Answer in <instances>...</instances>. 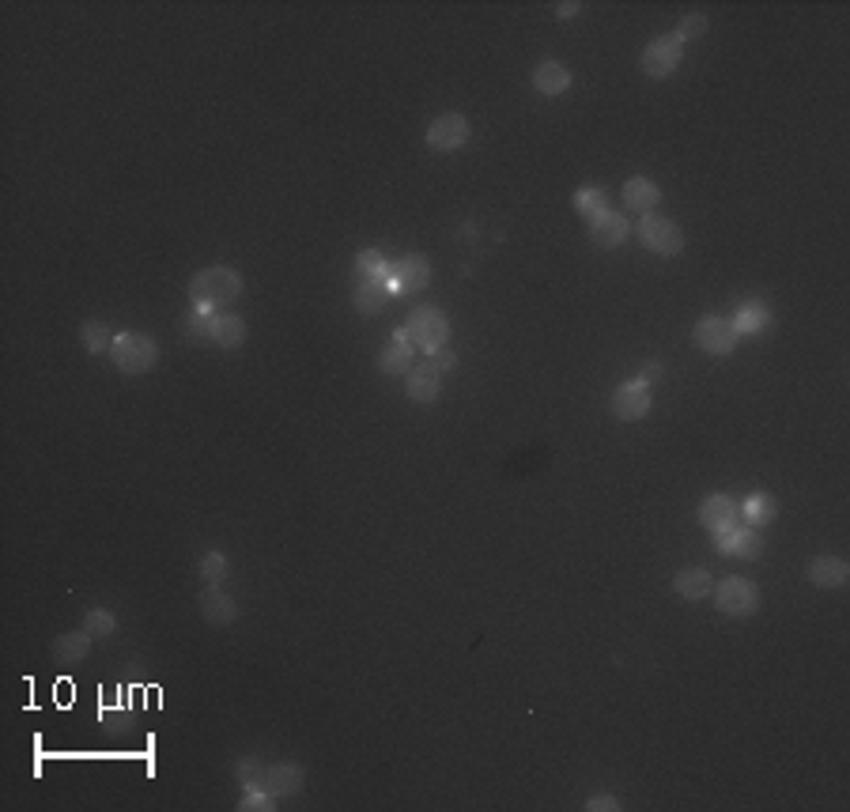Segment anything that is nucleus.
<instances>
[{"label":"nucleus","mask_w":850,"mask_h":812,"mask_svg":"<svg viewBox=\"0 0 850 812\" xmlns=\"http://www.w3.org/2000/svg\"><path fill=\"white\" fill-rule=\"evenodd\" d=\"M242 295V276L231 265H208L189 280V303L208 314H220L223 306L238 303Z\"/></svg>","instance_id":"f257e3e1"},{"label":"nucleus","mask_w":850,"mask_h":812,"mask_svg":"<svg viewBox=\"0 0 850 812\" xmlns=\"http://www.w3.org/2000/svg\"><path fill=\"white\" fill-rule=\"evenodd\" d=\"M106 356L114 363V371H121L125 378H140L159 363V344L148 333H118Z\"/></svg>","instance_id":"f03ea898"},{"label":"nucleus","mask_w":850,"mask_h":812,"mask_svg":"<svg viewBox=\"0 0 850 812\" xmlns=\"http://www.w3.org/2000/svg\"><path fill=\"white\" fill-rule=\"evenodd\" d=\"M711 597H714V609L722 612V616H730V620H748V616H756L760 605H764L760 586L745 575H733V578L714 582Z\"/></svg>","instance_id":"7ed1b4c3"},{"label":"nucleus","mask_w":850,"mask_h":812,"mask_svg":"<svg viewBox=\"0 0 850 812\" xmlns=\"http://www.w3.org/2000/svg\"><path fill=\"white\" fill-rule=\"evenodd\" d=\"M401 329L412 340V348H424L427 356L446 348V340H450V318L442 306H416Z\"/></svg>","instance_id":"20e7f679"},{"label":"nucleus","mask_w":850,"mask_h":812,"mask_svg":"<svg viewBox=\"0 0 850 812\" xmlns=\"http://www.w3.org/2000/svg\"><path fill=\"white\" fill-rule=\"evenodd\" d=\"M635 235H639V242H643L650 254H658V257H680L684 254V231H680L669 216H658V212L639 216Z\"/></svg>","instance_id":"39448f33"},{"label":"nucleus","mask_w":850,"mask_h":812,"mask_svg":"<svg viewBox=\"0 0 850 812\" xmlns=\"http://www.w3.org/2000/svg\"><path fill=\"white\" fill-rule=\"evenodd\" d=\"M469 136H473L469 118L458 114V110H446V114H439V118L427 125L424 140H427V148H431V152L450 155V152H461V148L469 144Z\"/></svg>","instance_id":"423d86ee"},{"label":"nucleus","mask_w":850,"mask_h":812,"mask_svg":"<svg viewBox=\"0 0 850 812\" xmlns=\"http://www.w3.org/2000/svg\"><path fill=\"white\" fill-rule=\"evenodd\" d=\"M680 61H684V42H680L677 34H658L643 50V57H639V68H643V76H650V80H669L680 68Z\"/></svg>","instance_id":"0eeeda50"},{"label":"nucleus","mask_w":850,"mask_h":812,"mask_svg":"<svg viewBox=\"0 0 850 812\" xmlns=\"http://www.w3.org/2000/svg\"><path fill=\"white\" fill-rule=\"evenodd\" d=\"M692 340H696V348L703 352V356L722 359V356H733V348H737V340H741V337H737V329H733L730 318L707 314V318H699Z\"/></svg>","instance_id":"6e6552de"},{"label":"nucleus","mask_w":850,"mask_h":812,"mask_svg":"<svg viewBox=\"0 0 850 812\" xmlns=\"http://www.w3.org/2000/svg\"><path fill=\"white\" fill-rule=\"evenodd\" d=\"M699 525L711 533V537H722L741 525V503L726 495V491H711L703 503H699Z\"/></svg>","instance_id":"1a4fd4ad"},{"label":"nucleus","mask_w":850,"mask_h":812,"mask_svg":"<svg viewBox=\"0 0 850 812\" xmlns=\"http://www.w3.org/2000/svg\"><path fill=\"white\" fill-rule=\"evenodd\" d=\"M650 408H654L650 386H643L639 378H635V382H624V386H616V393H612V401H609V412L624 423L646 420V416H650Z\"/></svg>","instance_id":"9d476101"},{"label":"nucleus","mask_w":850,"mask_h":812,"mask_svg":"<svg viewBox=\"0 0 850 812\" xmlns=\"http://www.w3.org/2000/svg\"><path fill=\"white\" fill-rule=\"evenodd\" d=\"M714 548L722 552V556H733V559H760L764 556V533L756 529V525H737L730 533H722V537H714Z\"/></svg>","instance_id":"9b49d317"},{"label":"nucleus","mask_w":850,"mask_h":812,"mask_svg":"<svg viewBox=\"0 0 850 812\" xmlns=\"http://www.w3.org/2000/svg\"><path fill=\"white\" fill-rule=\"evenodd\" d=\"M590 227V242L594 246H601V250H616V246H624L631 238V223L624 212H612V208H605V212H597L594 220H586Z\"/></svg>","instance_id":"f8f14e48"},{"label":"nucleus","mask_w":850,"mask_h":812,"mask_svg":"<svg viewBox=\"0 0 850 812\" xmlns=\"http://www.w3.org/2000/svg\"><path fill=\"white\" fill-rule=\"evenodd\" d=\"M439 393H442V371L431 359L405 374V397L412 405H435Z\"/></svg>","instance_id":"ddd939ff"},{"label":"nucleus","mask_w":850,"mask_h":812,"mask_svg":"<svg viewBox=\"0 0 850 812\" xmlns=\"http://www.w3.org/2000/svg\"><path fill=\"white\" fill-rule=\"evenodd\" d=\"M427 280H431V265H427V257L408 254V257H401V261L393 265L390 291H393V295H416V291L427 288Z\"/></svg>","instance_id":"4468645a"},{"label":"nucleus","mask_w":850,"mask_h":812,"mask_svg":"<svg viewBox=\"0 0 850 812\" xmlns=\"http://www.w3.org/2000/svg\"><path fill=\"white\" fill-rule=\"evenodd\" d=\"M306 782V767L295 760H280V763H269L265 767V794H272L276 801L280 797H295L303 790Z\"/></svg>","instance_id":"2eb2a0df"},{"label":"nucleus","mask_w":850,"mask_h":812,"mask_svg":"<svg viewBox=\"0 0 850 812\" xmlns=\"http://www.w3.org/2000/svg\"><path fill=\"white\" fill-rule=\"evenodd\" d=\"M91 646H95V635H91L87 627H76V631H65V635H57V639H53V643H50V658H53V665L68 669V665H80V661H87Z\"/></svg>","instance_id":"dca6fc26"},{"label":"nucleus","mask_w":850,"mask_h":812,"mask_svg":"<svg viewBox=\"0 0 850 812\" xmlns=\"http://www.w3.org/2000/svg\"><path fill=\"white\" fill-rule=\"evenodd\" d=\"M529 84H533V91L544 95V99H560V95L571 91L575 76H571V68L563 65V61H541V65L533 68Z\"/></svg>","instance_id":"f3484780"},{"label":"nucleus","mask_w":850,"mask_h":812,"mask_svg":"<svg viewBox=\"0 0 850 812\" xmlns=\"http://www.w3.org/2000/svg\"><path fill=\"white\" fill-rule=\"evenodd\" d=\"M620 201H624V208L635 212V216H650V212H658V204H662V189H658L654 178H643V174H639V178H628V182H624Z\"/></svg>","instance_id":"a211bd4d"},{"label":"nucleus","mask_w":850,"mask_h":812,"mask_svg":"<svg viewBox=\"0 0 850 812\" xmlns=\"http://www.w3.org/2000/svg\"><path fill=\"white\" fill-rule=\"evenodd\" d=\"M809 582L816 590H843L850 582V563L843 556H816L809 559Z\"/></svg>","instance_id":"6ab92c4d"},{"label":"nucleus","mask_w":850,"mask_h":812,"mask_svg":"<svg viewBox=\"0 0 850 812\" xmlns=\"http://www.w3.org/2000/svg\"><path fill=\"white\" fill-rule=\"evenodd\" d=\"M197 605H201V616L212 627H227L238 620V601L227 590H220V586L201 590V601H197Z\"/></svg>","instance_id":"aec40b11"},{"label":"nucleus","mask_w":850,"mask_h":812,"mask_svg":"<svg viewBox=\"0 0 850 812\" xmlns=\"http://www.w3.org/2000/svg\"><path fill=\"white\" fill-rule=\"evenodd\" d=\"M412 340L405 337V329H397L390 340H386V348L378 352V371L382 374H390V378H397V374H408L412 371Z\"/></svg>","instance_id":"412c9836"},{"label":"nucleus","mask_w":850,"mask_h":812,"mask_svg":"<svg viewBox=\"0 0 850 812\" xmlns=\"http://www.w3.org/2000/svg\"><path fill=\"white\" fill-rule=\"evenodd\" d=\"M208 340L216 348H223V352H235V348H242V340H246V322L238 314H231V310H220V314H212Z\"/></svg>","instance_id":"4be33fe9"},{"label":"nucleus","mask_w":850,"mask_h":812,"mask_svg":"<svg viewBox=\"0 0 850 812\" xmlns=\"http://www.w3.org/2000/svg\"><path fill=\"white\" fill-rule=\"evenodd\" d=\"M714 590V578L707 567H684L673 575V593L680 601H707Z\"/></svg>","instance_id":"5701e85b"},{"label":"nucleus","mask_w":850,"mask_h":812,"mask_svg":"<svg viewBox=\"0 0 850 812\" xmlns=\"http://www.w3.org/2000/svg\"><path fill=\"white\" fill-rule=\"evenodd\" d=\"M730 322L737 329V337H760L764 329H771V306L760 303V299H748V303L737 306Z\"/></svg>","instance_id":"b1692460"},{"label":"nucleus","mask_w":850,"mask_h":812,"mask_svg":"<svg viewBox=\"0 0 850 812\" xmlns=\"http://www.w3.org/2000/svg\"><path fill=\"white\" fill-rule=\"evenodd\" d=\"M779 518V499L771 491H752L741 503V522L756 525V529H767V525Z\"/></svg>","instance_id":"393cba45"},{"label":"nucleus","mask_w":850,"mask_h":812,"mask_svg":"<svg viewBox=\"0 0 850 812\" xmlns=\"http://www.w3.org/2000/svg\"><path fill=\"white\" fill-rule=\"evenodd\" d=\"M393 291L390 284H371V280H356V288H352V306H356L363 318H371V314H382L386 306H390Z\"/></svg>","instance_id":"a878e982"},{"label":"nucleus","mask_w":850,"mask_h":812,"mask_svg":"<svg viewBox=\"0 0 850 812\" xmlns=\"http://www.w3.org/2000/svg\"><path fill=\"white\" fill-rule=\"evenodd\" d=\"M393 265L382 250H359L356 254V280H371V284H390Z\"/></svg>","instance_id":"bb28decb"},{"label":"nucleus","mask_w":850,"mask_h":812,"mask_svg":"<svg viewBox=\"0 0 850 812\" xmlns=\"http://www.w3.org/2000/svg\"><path fill=\"white\" fill-rule=\"evenodd\" d=\"M80 344H84V352H91V356H102V352H110L114 333L102 322H84L80 325Z\"/></svg>","instance_id":"cd10ccee"},{"label":"nucleus","mask_w":850,"mask_h":812,"mask_svg":"<svg viewBox=\"0 0 850 812\" xmlns=\"http://www.w3.org/2000/svg\"><path fill=\"white\" fill-rule=\"evenodd\" d=\"M265 767L269 763L257 760V756H246V760L235 763V779L246 786V790H265Z\"/></svg>","instance_id":"c85d7f7f"},{"label":"nucleus","mask_w":850,"mask_h":812,"mask_svg":"<svg viewBox=\"0 0 850 812\" xmlns=\"http://www.w3.org/2000/svg\"><path fill=\"white\" fill-rule=\"evenodd\" d=\"M605 208H609V201H605V189L586 186V189H578V193H575V212H578V216L594 220L597 212H605Z\"/></svg>","instance_id":"c756f323"},{"label":"nucleus","mask_w":850,"mask_h":812,"mask_svg":"<svg viewBox=\"0 0 850 812\" xmlns=\"http://www.w3.org/2000/svg\"><path fill=\"white\" fill-rule=\"evenodd\" d=\"M197 571H201V578L208 586H223V578H227L231 567H227V556H223V552H204Z\"/></svg>","instance_id":"7c9ffc66"},{"label":"nucleus","mask_w":850,"mask_h":812,"mask_svg":"<svg viewBox=\"0 0 850 812\" xmlns=\"http://www.w3.org/2000/svg\"><path fill=\"white\" fill-rule=\"evenodd\" d=\"M84 627L95 635V639H106V635H114V631H118V616H114L110 609H91L84 616Z\"/></svg>","instance_id":"2f4dec72"},{"label":"nucleus","mask_w":850,"mask_h":812,"mask_svg":"<svg viewBox=\"0 0 850 812\" xmlns=\"http://www.w3.org/2000/svg\"><path fill=\"white\" fill-rule=\"evenodd\" d=\"M707 27H711V19H707V12H688V16H680L677 23V38L680 42H692V38H703L707 34Z\"/></svg>","instance_id":"473e14b6"},{"label":"nucleus","mask_w":850,"mask_h":812,"mask_svg":"<svg viewBox=\"0 0 850 812\" xmlns=\"http://www.w3.org/2000/svg\"><path fill=\"white\" fill-rule=\"evenodd\" d=\"M208 325H212V314L193 306L186 318H182V333H189L193 340H208Z\"/></svg>","instance_id":"72a5a7b5"},{"label":"nucleus","mask_w":850,"mask_h":812,"mask_svg":"<svg viewBox=\"0 0 850 812\" xmlns=\"http://www.w3.org/2000/svg\"><path fill=\"white\" fill-rule=\"evenodd\" d=\"M238 809L242 812H272L276 809V797L265 794V790H246L242 801H238Z\"/></svg>","instance_id":"f704fd0d"},{"label":"nucleus","mask_w":850,"mask_h":812,"mask_svg":"<svg viewBox=\"0 0 850 812\" xmlns=\"http://www.w3.org/2000/svg\"><path fill=\"white\" fill-rule=\"evenodd\" d=\"M620 809H624V805H620L612 794H594L586 801V812H620Z\"/></svg>","instance_id":"c9c22d12"},{"label":"nucleus","mask_w":850,"mask_h":812,"mask_svg":"<svg viewBox=\"0 0 850 812\" xmlns=\"http://www.w3.org/2000/svg\"><path fill=\"white\" fill-rule=\"evenodd\" d=\"M431 363H435V367H439V371H450V367H454V363H458V356H454V352H450V348H439V352H431Z\"/></svg>","instance_id":"e433bc0d"},{"label":"nucleus","mask_w":850,"mask_h":812,"mask_svg":"<svg viewBox=\"0 0 850 812\" xmlns=\"http://www.w3.org/2000/svg\"><path fill=\"white\" fill-rule=\"evenodd\" d=\"M662 363H646L643 367V374H639V382H643V386H650V382H658V378H662Z\"/></svg>","instance_id":"4c0bfd02"},{"label":"nucleus","mask_w":850,"mask_h":812,"mask_svg":"<svg viewBox=\"0 0 850 812\" xmlns=\"http://www.w3.org/2000/svg\"><path fill=\"white\" fill-rule=\"evenodd\" d=\"M578 12H582V4H575V0H567V4H560V8H556V19H575Z\"/></svg>","instance_id":"58836bf2"}]
</instances>
